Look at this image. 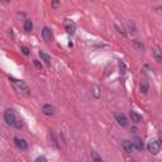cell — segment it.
I'll list each match as a JSON object with an SVG mask.
<instances>
[{"label":"cell","mask_w":162,"mask_h":162,"mask_svg":"<svg viewBox=\"0 0 162 162\" xmlns=\"http://www.w3.org/2000/svg\"><path fill=\"white\" fill-rule=\"evenodd\" d=\"M9 80L12 81V84L14 85V88L17 89L19 93H22L23 95H29L30 94V90H29V88L27 86V84L24 82V81L18 80V79H14V77H9Z\"/></svg>","instance_id":"6da1fadb"},{"label":"cell","mask_w":162,"mask_h":162,"mask_svg":"<svg viewBox=\"0 0 162 162\" xmlns=\"http://www.w3.org/2000/svg\"><path fill=\"white\" fill-rule=\"evenodd\" d=\"M4 120L7 122V124H9V126H13L15 122H17V117H15V113L13 109H7L4 111Z\"/></svg>","instance_id":"7a4b0ae2"},{"label":"cell","mask_w":162,"mask_h":162,"mask_svg":"<svg viewBox=\"0 0 162 162\" xmlns=\"http://www.w3.org/2000/svg\"><path fill=\"white\" fill-rule=\"evenodd\" d=\"M147 148H148V152H149V153H152V155H158L160 149H161V143H160V141H157V139H155V141L148 142Z\"/></svg>","instance_id":"3957f363"},{"label":"cell","mask_w":162,"mask_h":162,"mask_svg":"<svg viewBox=\"0 0 162 162\" xmlns=\"http://www.w3.org/2000/svg\"><path fill=\"white\" fill-rule=\"evenodd\" d=\"M14 143L19 149H27L28 148V142H27L25 139L20 138V137H15L14 138Z\"/></svg>","instance_id":"277c9868"},{"label":"cell","mask_w":162,"mask_h":162,"mask_svg":"<svg viewBox=\"0 0 162 162\" xmlns=\"http://www.w3.org/2000/svg\"><path fill=\"white\" fill-rule=\"evenodd\" d=\"M42 36H43V39H45L46 42H51L52 41V32L51 29L48 28V27H43V29H42Z\"/></svg>","instance_id":"5b68a950"},{"label":"cell","mask_w":162,"mask_h":162,"mask_svg":"<svg viewBox=\"0 0 162 162\" xmlns=\"http://www.w3.org/2000/svg\"><path fill=\"white\" fill-rule=\"evenodd\" d=\"M42 111H43V114L45 115L51 117V115L55 114V108H53L51 104H45L42 106Z\"/></svg>","instance_id":"8992f818"},{"label":"cell","mask_w":162,"mask_h":162,"mask_svg":"<svg viewBox=\"0 0 162 162\" xmlns=\"http://www.w3.org/2000/svg\"><path fill=\"white\" fill-rule=\"evenodd\" d=\"M115 119H117V122L119 123L122 127H127L128 120H127V117L124 115L123 113H117V114H115Z\"/></svg>","instance_id":"52a82bcc"},{"label":"cell","mask_w":162,"mask_h":162,"mask_svg":"<svg viewBox=\"0 0 162 162\" xmlns=\"http://www.w3.org/2000/svg\"><path fill=\"white\" fill-rule=\"evenodd\" d=\"M122 147H123L124 151H126L127 153H129V155H131V153L133 152V149H134L133 143L129 142V141H123V142H122Z\"/></svg>","instance_id":"ba28073f"},{"label":"cell","mask_w":162,"mask_h":162,"mask_svg":"<svg viewBox=\"0 0 162 162\" xmlns=\"http://www.w3.org/2000/svg\"><path fill=\"white\" fill-rule=\"evenodd\" d=\"M133 147H136L138 151H143V142H142V139L141 138H138V137H136L133 139Z\"/></svg>","instance_id":"9c48e42d"},{"label":"cell","mask_w":162,"mask_h":162,"mask_svg":"<svg viewBox=\"0 0 162 162\" xmlns=\"http://www.w3.org/2000/svg\"><path fill=\"white\" fill-rule=\"evenodd\" d=\"M153 57H155V60L157 61V62H161L162 61V56H161V50H160V47H155L153 48Z\"/></svg>","instance_id":"30bf717a"},{"label":"cell","mask_w":162,"mask_h":162,"mask_svg":"<svg viewBox=\"0 0 162 162\" xmlns=\"http://www.w3.org/2000/svg\"><path fill=\"white\" fill-rule=\"evenodd\" d=\"M139 90H141V93H143V94H147L148 93V90H149V85H148V82L147 81H142L141 82V85H139Z\"/></svg>","instance_id":"8fae6325"},{"label":"cell","mask_w":162,"mask_h":162,"mask_svg":"<svg viewBox=\"0 0 162 162\" xmlns=\"http://www.w3.org/2000/svg\"><path fill=\"white\" fill-rule=\"evenodd\" d=\"M131 119H132V122H134V123H139L142 120V117L138 114L137 111H131Z\"/></svg>","instance_id":"7c38bea8"},{"label":"cell","mask_w":162,"mask_h":162,"mask_svg":"<svg viewBox=\"0 0 162 162\" xmlns=\"http://www.w3.org/2000/svg\"><path fill=\"white\" fill-rule=\"evenodd\" d=\"M133 46L138 52H143L144 51V46H143V43L141 41H133Z\"/></svg>","instance_id":"4fadbf2b"},{"label":"cell","mask_w":162,"mask_h":162,"mask_svg":"<svg viewBox=\"0 0 162 162\" xmlns=\"http://www.w3.org/2000/svg\"><path fill=\"white\" fill-rule=\"evenodd\" d=\"M23 27H24V30H25V32H30L32 29H33V23H32V20L25 19Z\"/></svg>","instance_id":"5bb4252c"},{"label":"cell","mask_w":162,"mask_h":162,"mask_svg":"<svg viewBox=\"0 0 162 162\" xmlns=\"http://www.w3.org/2000/svg\"><path fill=\"white\" fill-rule=\"evenodd\" d=\"M66 30H67V33H75V24L74 23H71V22H67L66 23Z\"/></svg>","instance_id":"9a60e30c"},{"label":"cell","mask_w":162,"mask_h":162,"mask_svg":"<svg viewBox=\"0 0 162 162\" xmlns=\"http://www.w3.org/2000/svg\"><path fill=\"white\" fill-rule=\"evenodd\" d=\"M39 57H41L42 60L45 61L46 63H50V62H51V57L48 56L46 52H43V51H39Z\"/></svg>","instance_id":"2e32d148"},{"label":"cell","mask_w":162,"mask_h":162,"mask_svg":"<svg viewBox=\"0 0 162 162\" xmlns=\"http://www.w3.org/2000/svg\"><path fill=\"white\" fill-rule=\"evenodd\" d=\"M127 27H128V30L131 32V33H136V32H137L136 24H134L132 20H129V22H128V23H127Z\"/></svg>","instance_id":"e0dca14e"},{"label":"cell","mask_w":162,"mask_h":162,"mask_svg":"<svg viewBox=\"0 0 162 162\" xmlns=\"http://www.w3.org/2000/svg\"><path fill=\"white\" fill-rule=\"evenodd\" d=\"M93 95L95 99H99L100 98V89L98 88V86H95V88L93 89Z\"/></svg>","instance_id":"ac0fdd59"},{"label":"cell","mask_w":162,"mask_h":162,"mask_svg":"<svg viewBox=\"0 0 162 162\" xmlns=\"http://www.w3.org/2000/svg\"><path fill=\"white\" fill-rule=\"evenodd\" d=\"M20 50H22V52H23L25 56H28V55H29V48H28V47L22 46V47H20Z\"/></svg>","instance_id":"d6986e66"},{"label":"cell","mask_w":162,"mask_h":162,"mask_svg":"<svg viewBox=\"0 0 162 162\" xmlns=\"http://www.w3.org/2000/svg\"><path fill=\"white\" fill-rule=\"evenodd\" d=\"M33 63H34V66H36L37 68H39V70L42 68V63H41L38 60H33Z\"/></svg>","instance_id":"ffe728a7"},{"label":"cell","mask_w":162,"mask_h":162,"mask_svg":"<svg viewBox=\"0 0 162 162\" xmlns=\"http://www.w3.org/2000/svg\"><path fill=\"white\" fill-rule=\"evenodd\" d=\"M57 5H58V0H53V1H52V7H53V8H56Z\"/></svg>","instance_id":"44dd1931"},{"label":"cell","mask_w":162,"mask_h":162,"mask_svg":"<svg viewBox=\"0 0 162 162\" xmlns=\"http://www.w3.org/2000/svg\"><path fill=\"white\" fill-rule=\"evenodd\" d=\"M93 158H94V160H96V161H101V158H100V157H98L96 155H93Z\"/></svg>","instance_id":"7402d4cb"},{"label":"cell","mask_w":162,"mask_h":162,"mask_svg":"<svg viewBox=\"0 0 162 162\" xmlns=\"http://www.w3.org/2000/svg\"><path fill=\"white\" fill-rule=\"evenodd\" d=\"M37 161H47L45 157H38V158H37Z\"/></svg>","instance_id":"603a6c76"},{"label":"cell","mask_w":162,"mask_h":162,"mask_svg":"<svg viewBox=\"0 0 162 162\" xmlns=\"http://www.w3.org/2000/svg\"><path fill=\"white\" fill-rule=\"evenodd\" d=\"M0 1L4 3V4H7V3H9V1H10V0H0Z\"/></svg>","instance_id":"cb8c5ba5"},{"label":"cell","mask_w":162,"mask_h":162,"mask_svg":"<svg viewBox=\"0 0 162 162\" xmlns=\"http://www.w3.org/2000/svg\"><path fill=\"white\" fill-rule=\"evenodd\" d=\"M90 1H91V0H90Z\"/></svg>","instance_id":"d4e9b609"}]
</instances>
